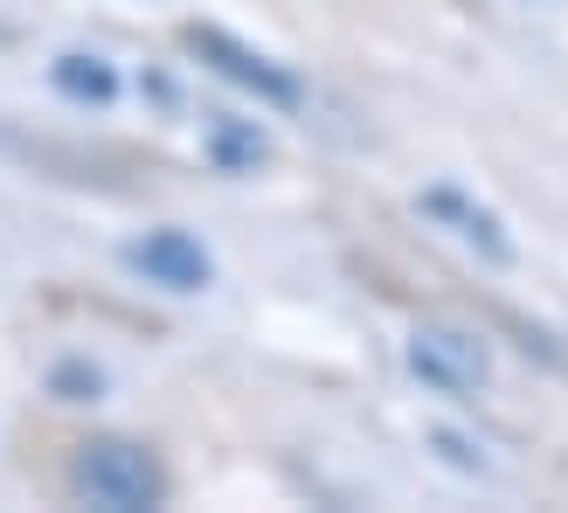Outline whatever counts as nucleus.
<instances>
[{"mask_svg":"<svg viewBox=\"0 0 568 513\" xmlns=\"http://www.w3.org/2000/svg\"><path fill=\"white\" fill-rule=\"evenodd\" d=\"M70 486H77V500H91L104 513H146L166 500V465L132 437H98L77 451Z\"/></svg>","mask_w":568,"mask_h":513,"instance_id":"f257e3e1","label":"nucleus"},{"mask_svg":"<svg viewBox=\"0 0 568 513\" xmlns=\"http://www.w3.org/2000/svg\"><path fill=\"white\" fill-rule=\"evenodd\" d=\"M409 368H416L430 389H444V395H478V389L493 382V348H486L471 326L423 320V326L409 333Z\"/></svg>","mask_w":568,"mask_h":513,"instance_id":"f03ea898","label":"nucleus"},{"mask_svg":"<svg viewBox=\"0 0 568 513\" xmlns=\"http://www.w3.org/2000/svg\"><path fill=\"white\" fill-rule=\"evenodd\" d=\"M181 42L202 56L215 77H230L236 91L264 98V104H284V111H292V104L305 98V83H298L292 70H277L264 49H250V42H236V36H222V28H202V21H194V28H181Z\"/></svg>","mask_w":568,"mask_h":513,"instance_id":"7ed1b4c3","label":"nucleus"},{"mask_svg":"<svg viewBox=\"0 0 568 513\" xmlns=\"http://www.w3.org/2000/svg\"><path fill=\"white\" fill-rule=\"evenodd\" d=\"M125 264L146 284H160V292H202V284L215 278V256L194 243L187 230H153V237L125 243Z\"/></svg>","mask_w":568,"mask_h":513,"instance_id":"20e7f679","label":"nucleus"},{"mask_svg":"<svg viewBox=\"0 0 568 513\" xmlns=\"http://www.w3.org/2000/svg\"><path fill=\"white\" fill-rule=\"evenodd\" d=\"M416 209L430 215V222H450V237H458V243H471V250H486L493 264H514V243H506L499 215H493V209H478V202H465L458 188H430Z\"/></svg>","mask_w":568,"mask_h":513,"instance_id":"39448f33","label":"nucleus"},{"mask_svg":"<svg viewBox=\"0 0 568 513\" xmlns=\"http://www.w3.org/2000/svg\"><path fill=\"white\" fill-rule=\"evenodd\" d=\"M49 83H55L70 104H111V98H119V77H111L104 56H55V63H49Z\"/></svg>","mask_w":568,"mask_h":513,"instance_id":"423d86ee","label":"nucleus"},{"mask_svg":"<svg viewBox=\"0 0 568 513\" xmlns=\"http://www.w3.org/2000/svg\"><path fill=\"white\" fill-rule=\"evenodd\" d=\"M209 153H215V167H230V174H250V167L271 160V139L257 125H243V119H222L209 132Z\"/></svg>","mask_w":568,"mask_h":513,"instance_id":"0eeeda50","label":"nucleus"},{"mask_svg":"<svg viewBox=\"0 0 568 513\" xmlns=\"http://www.w3.org/2000/svg\"><path fill=\"white\" fill-rule=\"evenodd\" d=\"M55 389H63V403H91V395H98V368H55Z\"/></svg>","mask_w":568,"mask_h":513,"instance_id":"6e6552de","label":"nucleus"}]
</instances>
